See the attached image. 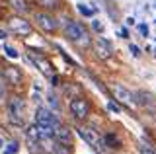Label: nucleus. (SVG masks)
<instances>
[{"label": "nucleus", "mask_w": 156, "mask_h": 154, "mask_svg": "<svg viewBox=\"0 0 156 154\" xmlns=\"http://www.w3.org/2000/svg\"><path fill=\"white\" fill-rule=\"evenodd\" d=\"M65 35H66L72 43H76L78 47H88V45H90V35H88L86 27L82 26L80 22L68 20L66 27H65Z\"/></svg>", "instance_id": "1"}, {"label": "nucleus", "mask_w": 156, "mask_h": 154, "mask_svg": "<svg viewBox=\"0 0 156 154\" xmlns=\"http://www.w3.org/2000/svg\"><path fill=\"white\" fill-rule=\"evenodd\" d=\"M78 135H80L82 138H84V142H88L94 150L98 152H101V154H105V146H107V142H105V137H101L100 131H96L94 127H78L76 129Z\"/></svg>", "instance_id": "2"}, {"label": "nucleus", "mask_w": 156, "mask_h": 154, "mask_svg": "<svg viewBox=\"0 0 156 154\" xmlns=\"http://www.w3.org/2000/svg\"><path fill=\"white\" fill-rule=\"evenodd\" d=\"M23 113H26V103L20 96H14L8 102V119L12 125H23Z\"/></svg>", "instance_id": "3"}, {"label": "nucleus", "mask_w": 156, "mask_h": 154, "mask_svg": "<svg viewBox=\"0 0 156 154\" xmlns=\"http://www.w3.org/2000/svg\"><path fill=\"white\" fill-rule=\"evenodd\" d=\"M90 109H92L90 102L86 98H82V96H78V98H74L70 102V111L76 119H86L90 115Z\"/></svg>", "instance_id": "4"}, {"label": "nucleus", "mask_w": 156, "mask_h": 154, "mask_svg": "<svg viewBox=\"0 0 156 154\" xmlns=\"http://www.w3.org/2000/svg\"><path fill=\"white\" fill-rule=\"evenodd\" d=\"M35 123L39 125H49V127H58V119H57V115H53V111H49L47 107H37L35 109Z\"/></svg>", "instance_id": "5"}, {"label": "nucleus", "mask_w": 156, "mask_h": 154, "mask_svg": "<svg viewBox=\"0 0 156 154\" xmlns=\"http://www.w3.org/2000/svg\"><path fill=\"white\" fill-rule=\"evenodd\" d=\"M29 59H31V62H33V65H35L45 76H49V78L53 76V66H51V62H49L43 55H39V53H29Z\"/></svg>", "instance_id": "6"}, {"label": "nucleus", "mask_w": 156, "mask_h": 154, "mask_svg": "<svg viewBox=\"0 0 156 154\" xmlns=\"http://www.w3.org/2000/svg\"><path fill=\"white\" fill-rule=\"evenodd\" d=\"M8 26H10V31H14L16 35H29L31 33V26L23 18H12L8 22Z\"/></svg>", "instance_id": "7"}, {"label": "nucleus", "mask_w": 156, "mask_h": 154, "mask_svg": "<svg viewBox=\"0 0 156 154\" xmlns=\"http://www.w3.org/2000/svg\"><path fill=\"white\" fill-rule=\"evenodd\" d=\"M35 22L41 26V30H45L47 33H53V31L57 30L55 18L49 16V14H45V12H37V14H35Z\"/></svg>", "instance_id": "8"}, {"label": "nucleus", "mask_w": 156, "mask_h": 154, "mask_svg": "<svg viewBox=\"0 0 156 154\" xmlns=\"http://www.w3.org/2000/svg\"><path fill=\"white\" fill-rule=\"evenodd\" d=\"M113 94H115V100H119V102H123L125 105H131V103H139V100H135V96L129 92V90L125 88V86L121 84H115L113 86Z\"/></svg>", "instance_id": "9"}, {"label": "nucleus", "mask_w": 156, "mask_h": 154, "mask_svg": "<svg viewBox=\"0 0 156 154\" xmlns=\"http://www.w3.org/2000/svg\"><path fill=\"white\" fill-rule=\"evenodd\" d=\"M94 51H96V57H98V59L107 61L111 57V45H109V41L104 39V37H100V39L94 43Z\"/></svg>", "instance_id": "10"}, {"label": "nucleus", "mask_w": 156, "mask_h": 154, "mask_svg": "<svg viewBox=\"0 0 156 154\" xmlns=\"http://www.w3.org/2000/svg\"><path fill=\"white\" fill-rule=\"evenodd\" d=\"M4 78H6V82L12 84L14 88L22 86V72H20V68H16V66H6V68H4Z\"/></svg>", "instance_id": "11"}, {"label": "nucleus", "mask_w": 156, "mask_h": 154, "mask_svg": "<svg viewBox=\"0 0 156 154\" xmlns=\"http://www.w3.org/2000/svg\"><path fill=\"white\" fill-rule=\"evenodd\" d=\"M55 138H58L61 142H70V131H68L66 127H62V125H58L57 133H55Z\"/></svg>", "instance_id": "12"}, {"label": "nucleus", "mask_w": 156, "mask_h": 154, "mask_svg": "<svg viewBox=\"0 0 156 154\" xmlns=\"http://www.w3.org/2000/svg\"><path fill=\"white\" fill-rule=\"evenodd\" d=\"M10 6H12L16 12H22V14H26L29 10V6H27L26 0H10Z\"/></svg>", "instance_id": "13"}, {"label": "nucleus", "mask_w": 156, "mask_h": 154, "mask_svg": "<svg viewBox=\"0 0 156 154\" xmlns=\"http://www.w3.org/2000/svg\"><path fill=\"white\" fill-rule=\"evenodd\" d=\"M76 8H78V12H80L82 16H86V18H92V16H94V8H90V6H88V4H84V2L76 4Z\"/></svg>", "instance_id": "14"}, {"label": "nucleus", "mask_w": 156, "mask_h": 154, "mask_svg": "<svg viewBox=\"0 0 156 154\" xmlns=\"http://www.w3.org/2000/svg\"><path fill=\"white\" fill-rule=\"evenodd\" d=\"M39 4L45 6V8H49V10H55V8H58L61 0H39Z\"/></svg>", "instance_id": "15"}, {"label": "nucleus", "mask_w": 156, "mask_h": 154, "mask_svg": "<svg viewBox=\"0 0 156 154\" xmlns=\"http://www.w3.org/2000/svg\"><path fill=\"white\" fill-rule=\"evenodd\" d=\"M105 142H107V146H111V148H119V138H115L113 135H105Z\"/></svg>", "instance_id": "16"}, {"label": "nucleus", "mask_w": 156, "mask_h": 154, "mask_svg": "<svg viewBox=\"0 0 156 154\" xmlns=\"http://www.w3.org/2000/svg\"><path fill=\"white\" fill-rule=\"evenodd\" d=\"M4 53H6V55L10 57V59H18V51L16 49H12V47H4Z\"/></svg>", "instance_id": "17"}, {"label": "nucleus", "mask_w": 156, "mask_h": 154, "mask_svg": "<svg viewBox=\"0 0 156 154\" xmlns=\"http://www.w3.org/2000/svg\"><path fill=\"white\" fill-rule=\"evenodd\" d=\"M18 152V142H10L8 148L4 150V154H16Z\"/></svg>", "instance_id": "18"}, {"label": "nucleus", "mask_w": 156, "mask_h": 154, "mask_svg": "<svg viewBox=\"0 0 156 154\" xmlns=\"http://www.w3.org/2000/svg\"><path fill=\"white\" fill-rule=\"evenodd\" d=\"M129 51L133 53V57H140V49H139V47H136V45H133V43H131V45H129Z\"/></svg>", "instance_id": "19"}, {"label": "nucleus", "mask_w": 156, "mask_h": 154, "mask_svg": "<svg viewBox=\"0 0 156 154\" xmlns=\"http://www.w3.org/2000/svg\"><path fill=\"white\" fill-rule=\"evenodd\" d=\"M139 31H140V35H148V26L146 23H139Z\"/></svg>", "instance_id": "20"}, {"label": "nucleus", "mask_w": 156, "mask_h": 154, "mask_svg": "<svg viewBox=\"0 0 156 154\" xmlns=\"http://www.w3.org/2000/svg\"><path fill=\"white\" fill-rule=\"evenodd\" d=\"M107 109H109V111H115V113H119V111H121V107H119L117 103H113V102L107 103Z\"/></svg>", "instance_id": "21"}, {"label": "nucleus", "mask_w": 156, "mask_h": 154, "mask_svg": "<svg viewBox=\"0 0 156 154\" xmlns=\"http://www.w3.org/2000/svg\"><path fill=\"white\" fill-rule=\"evenodd\" d=\"M92 27H94V30L96 31H104V23H100V22H98V20H94V22H92Z\"/></svg>", "instance_id": "22"}, {"label": "nucleus", "mask_w": 156, "mask_h": 154, "mask_svg": "<svg viewBox=\"0 0 156 154\" xmlns=\"http://www.w3.org/2000/svg\"><path fill=\"white\" fill-rule=\"evenodd\" d=\"M4 90H6L4 88V78L0 76V98H4Z\"/></svg>", "instance_id": "23"}, {"label": "nucleus", "mask_w": 156, "mask_h": 154, "mask_svg": "<svg viewBox=\"0 0 156 154\" xmlns=\"http://www.w3.org/2000/svg\"><path fill=\"white\" fill-rule=\"evenodd\" d=\"M49 102H51V105H55V107H58V102H57V98H55V96H49Z\"/></svg>", "instance_id": "24"}, {"label": "nucleus", "mask_w": 156, "mask_h": 154, "mask_svg": "<svg viewBox=\"0 0 156 154\" xmlns=\"http://www.w3.org/2000/svg\"><path fill=\"white\" fill-rule=\"evenodd\" d=\"M119 33H121V37H129V31H127L125 27H121V30H119Z\"/></svg>", "instance_id": "25"}, {"label": "nucleus", "mask_w": 156, "mask_h": 154, "mask_svg": "<svg viewBox=\"0 0 156 154\" xmlns=\"http://www.w3.org/2000/svg\"><path fill=\"white\" fill-rule=\"evenodd\" d=\"M140 154H154L150 148H140Z\"/></svg>", "instance_id": "26"}, {"label": "nucleus", "mask_w": 156, "mask_h": 154, "mask_svg": "<svg viewBox=\"0 0 156 154\" xmlns=\"http://www.w3.org/2000/svg\"><path fill=\"white\" fill-rule=\"evenodd\" d=\"M4 37H6V31H4V30H0V39H4Z\"/></svg>", "instance_id": "27"}, {"label": "nucleus", "mask_w": 156, "mask_h": 154, "mask_svg": "<svg viewBox=\"0 0 156 154\" xmlns=\"http://www.w3.org/2000/svg\"><path fill=\"white\" fill-rule=\"evenodd\" d=\"M0 148H2V141H0Z\"/></svg>", "instance_id": "28"}]
</instances>
